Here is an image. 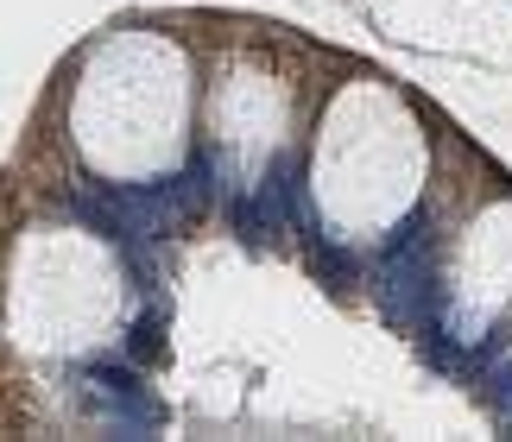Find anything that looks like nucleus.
<instances>
[{
  "label": "nucleus",
  "instance_id": "obj_2",
  "mask_svg": "<svg viewBox=\"0 0 512 442\" xmlns=\"http://www.w3.org/2000/svg\"><path fill=\"white\" fill-rule=\"evenodd\" d=\"M121 272L102 240L83 228H32L13 240L0 278L7 341L26 354H76L114 323Z\"/></svg>",
  "mask_w": 512,
  "mask_h": 442
},
{
  "label": "nucleus",
  "instance_id": "obj_1",
  "mask_svg": "<svg viewBox=\"0 0 512 442\" xmlns=\"http://www.w3.org/2000/svg\"><path fill=\"white\" fill-rule=\"evenodd\" d=\"M70 133L102 177L171 171L184 152V57L152 32L95 45L70 102Z\"/></svg>",
  "mask_w": 512,
  "mask_h": 442
},
{
  "label": "nucleus",
  "instance_id": "obj_3",
  "mask_svg": "<svg viewBox=\"0 0 512 442\" xmlns=\"http://www.w3.org/2000/svg\"><path fill=\"white\" fill-rule=\"evenodd\" d=\"M418 127L380 89H354L336 102L317 146V196L323 209L354 234L399 221L418 196Z\"/></svg>",
  "mask_w": 512,
  "mask_h": 442
}]
</instances>
